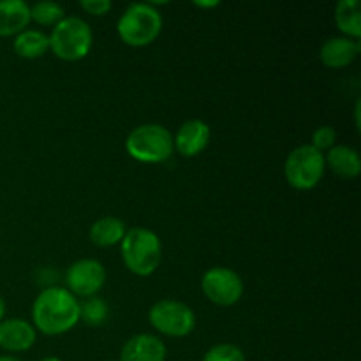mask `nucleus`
<instances>
[{
  "label": "nucleus",
  "mask_w": 361,
  "mask_h": 361,
  "mask_svg": "<svg viewBox=\"0 0 361 361\" xmlns=\"http://www.w3.org/2000/svg\"><path fill=\"white\" fill-rule=\"evenodd\" d=\"M35 328L46 335H62L80 321V302L66 288H48L32 305Z\"/></svg>",
  "instance_id": "obj_1"
},
{
  "label": "nucleus",
  "mask_w": 361,
  "mask_h": 361,
  "mask_svg": "<svg viewBox=\"0 0 361 361\" xmlns=\"http://www.w3.org/2000/svg\"><path fill=\"white\" fill-rule=\"evenodd\" d=\"M122 259L133 274L140 277L152 275L162 261V243L154 231L147 228L127 229L122 238Z\"/></svg>",
  "instance_id": "obj_2"
},
{
  "label": "nucleus",
  "mask_w": 361,
  "mask_h": 361,
  "mask_svg": "<svg viewBox=\"0 0 361 361\" xmlns=\"http://www.w3.org/2000/svg\"><path fill=\"white\" fill-rule=\"evenodd\" d=\"M162 30V16L150 2H134L127 6L116 23V32L129 46H147Z\"/></svg>",
  "instance_id": "obj_3"
},
{
  "label": "nucleus",
  "mask_w": 361,
  "mask_h": 361,
  "mask_svg": "<svg viewBox=\"0 0 361 361\" xmlns=\"http://www.w3.org/2000/svg\"><path fill=\"white\" fill-rule=\"evenodd\" d=\"M126 148L133 159L140 162H157L168 161L175 150L173 136L161 123H143L129 133L126 140Z\"/></svg>",
  "instance_id": "obj_4"
},
{
  "label": "nucleus",
  "mask_w": 361,
  "mask_h": 361,
  "mask_svg": "<svg viewBox=\"0 0 361 361\" xmlns=\"http://www.w3.org/2000/svg\"><path fill=\"white\" fill-rule=\"evenodd\" d=\"M48 37L51 51L67 62L87 56L94 41L90 25L80 16H66L60 20Z\"/></svg>",
  "instance_id": "obj_5"
},
{
  "label": "nucleus",
  "mask_w": 361,
  "mask_h": 361,
  "mask_svg": "<svg viewBox=\"0 0 361 361\" xmlns=\"http://www.w3.org/2000/svg\"><path fill=\"white\" fill-rule=\"evenodd\" d=\"M324 154L312 145H300L288 155L284 175L289 185L298 190L314 189L324 175Z\"/></svg>",
  "instance_id": "obj_6"
},
{
  "label": "nucleus",
  "mask_w": 361,
  "mask_h": 361,
  "mask_svg": "<svg viewBox=\"0 0 361 361\" xmlns=\"http://www.w3.org/2000/svg\"><path fill=\"white\" fill-rule=\"evenodd\" d=\"M152 326L168 337H185L196 326V314L178 300H161L148 312Z\"/></svg>",
  "instance_id": "obj_7"
},
{
  "label": "nucleus",
  "mask_w": 361,
  "mask_h": 361,
  "mask_svg": "<svg viewBox=\"0 0 361 361\" xmlns=\"http://www.w3.org/2000/svg\"><path fill=\"white\" fill-rule=\"evenodd\" d=\"M201 289L210 302L221 307H229L242 298L243 281L231 268L214 267L204 271L201 279Z\"/></svg>",
  "instance_id": "obj_8"
},
{
  "label": "nucleus",
  "mask_w": 361,
  "mask_h": 361,
  "mask_svg": "<svg viewBox=\"0 0 361 361\" xmlns=\"http://www.w3.org/2000/svg\"><path fill=\"white\" fill-rule=\"evenodd\" d=\"M106 270L97 259H80L67 268V291L74 296H94L104 288Z\"/></svg>",
  "instance_id": "obj_9"
},
{
  "label": "nucleus",
  "mask_w": 361,
  "mask_h": 361,
  "mask_svg": "<svg viewBox=\"0 0 361 361\" xmlns=\"http://www.w3.org/2000/svg\"><path fill=\"white\" fill-rule=\"evenodd\" d=\"M210 126L200 118L187 120L176 130V136L173 137L175 148L183 157H194L201 154L210 143Z\"/></svg>",
  "instance_id": "obj_10"
},
{
  "label": "nucleus",
  "mask_w": 361,
  "mask_h": 361,
  "mask_svg": "<svg viewBox=\"0 0 361 361\" xmlns=\"http://www.w3.org/2000/svg\"><path fill=\"white\" fill-rule=\"evenodd\" d=\"M166 353L168 351L161 338L150 334H140L123 344L120 361H164Z\"/></svg>",
  "instance_id": "obj_11"
},
{
  "label": "nucleus",
  "mask_w": 361,
  "mask_h": 361,
  "mask_svg": "<svg viewBox=\"0 0 361 361\" xmlns=\"http://www.w3.org/2000/svg\"><path fill=\"white\" fill-rule=\"evenodd\" d=\"M360 53V41L351 37H330L323 42L319 49L321 62L326 67L341 69V67L349 66L355 62V59Z\"/></svg>",
  "instance_id": "obj_12"
},
{
  "label": "nucleus",
  "mask_w": 361,
  "mask_h": 361,
  "mask_svg": "<svg viewBox=\"0 0 361 361\" xmlns=\"http://www.w3.org/2000/svg\"><path fill=\"white\" fill-rule=\"evenodd\" d=\"M35 342V328L25 319L0 321V348L11 353L27 351Z\"/></svg>",
  "instance_id": "obj_13"
},
{
  "label": "nucleus",
  "mask_w": 361,
  "mask_h": 361,
  "mask_svg": "<svg viewBox=\"0 0 361 361\" xmlns=\"http://www.w3.org/2000/svg\"><path fill=\"white\" fill-rule=\"evenodd\" d=\"M30 21V6L25 0H0V35H18Z\"/></svg>",
  "instance_id": "obj_14"
},
{
  "label": "nucleus",
  "mask_w": 361,
  "mask_h": 361,
  "mask_svg": "<svg viewBox=\"0 0 361 361\" xmlns=\"http://www.w3.org/2000/svg\"><path fill=\"white\" fill-rule=\"evenodd\" d=\"M324 162L342 178H355L361 171L360 154L348 145H334L324 155Z\"/></svg>",
  "instance_id": "obj_15"
},
{
  "label": "nucleus",
  "mask_w": 361,
  "mask_h": 361,
  "mask_svg": "<svg viewBox=\"0 0 361 361\" xmlns=\"http://www.w3.org/2000/svg\"><path fill=\"white\" fill-rule=\"evenodd\" d=\"M127 228L126 222L118 217H102L99 221H95L90 226V236L92 242L99 247H111L115 243L122 242V238L126 236Z\"/></svg>",
  "instance_id": "obj_16"
},
{
  "label": "nucleus",
  "mask_w": 361,
  "mask_h": 361,
  "mask_svg": "<svg viewBox=\"0 0 361 361\" xmlns=\"http://www.w3.org/2000/svg\"><path fill=\"white\" fill-rule=\"evenodd\" d=\"M14 51L23 59H39L49 49V37L42 30L25 28L14 37Z\"/></svg>",
  "instance_id": "obj_17"
},
{
  "label": "nucleus",
  "mask_w": 361,
  "mask_h": 361,
  "mask_svg": "<svg viewBox=\"0 0 361 361\" xmlns=\"http://www.w3.org/2000/svg\"><path fill=\"white\" fill-rule=\"evenodd\" d=\"M335 21L345 37L360 39L361 35V9L358 0H341L335 6Z\"/></svg>",
  "instance_id": "obj_18"
},
{
  "label": "nucleus",
  "mask_w": 361,
  "mask_h": 361,
  "mask_svg": "<svg viewBox=\"0 0 361 361\" xmlns=\"http://www.w3.org/2000/svg\"><path fill=\"white\" fill-rule=\"evenodd\" d=\"M66 18V9L55 0H41L30 6V20L41 25H56Z\"/></svg>",
  "instance_id": "obj_19"
},
{
  "label": "nucleus",
  "mask_w": 361,
  "mask_h": 361,
  "mask_svg": "<svg viewBox=\"0 0 361 361\" xmlns=\"http://www.w3.org/2000/svg\"><path fill=\"white\" fill-rule=\"evenodd\" d=\"M80 319H83L88 326H101L108 319V305L104 300L97 296H90L83 305H80Z\"/></svg>",
  "instance_id": "obj_20"
},
{
  "label": "nucleus",
  "mask_w": 361,
  "mask_h": 361,
  "mask_svg": "<svg viewBox=\"0 0 361 361\" xmlns=\"http://www.w3.org/2000/svg\"><path fill=\"white\" fill-rule=\"evenodd\" d=\"M203 361H247L242 349L235 344H217L207 351Z\"/></svg>",
  "instance_id": "obj_21"
},
{
  "label": "nucleus",
  "mask_w": 361,
  "mask_h": 361,
  "mask_svg": "<svg viewBox=\"0 0 361 361\" xmlns=\"http://www.w3.org/2000/svg\"><path fill=\"white\" fill-rule=\"evenodd\" d=\"M335 141H337V133H335L334 127L321 126L312 133V143L310 145H312L314 148H317L319 152H323L326 150V148L330 150L335 145Z\"/></svg>",
  "instance_id": "obj_22"
},
{
  "label": "nucleus",
  "mask_w": 361,
  "mask_h": 361,
  "mask_svg": "<svg viewBox=\"0 0 361 361\" xmlns=\"http://www.w3.org/2000/svg\"><path fill=\"white\" fill-rule=\"evenodd\" d=\"M80 6L83 7L87 13L101 16V14L108 13V11L111 9L113 4L111 0H80Z\"/></svg>",
  "instance_id": "obj_23"
},
{
  "label": "nucleus",
  "mask_w": 361,
  "mask_h": 361,
  "mask_svg": "<svg viewBox=\"0 0 361 361\" xmlns=\"http://www.w3.org/2000/svg\"><path fill=\"white\" fill-rule=\"evenodd\" d=\"M360 106L361 102L356 101V106H355V118H356V129L360 130Z\"/></svg>",
  "instance_id": "obj_24"
},
{
  "label": "nucleus",
  "mask_w": 361,
  "mask_h": 361,
  "mask_svg": "<svg viewBox=\"0 0 361 361\" xmlns=\"http://www.w3.org/2000/svg\"><path fill=\"white\" fill-rule=\"evenodd\" d=\"M196 6H200V7H215V6H219V2H217V0H212V2H196Z\"/></svg>",
  "instance_id": "obj_25"
},
{
  "label": "nucleus",
  "mask_w": 361,
  "mask_h": 361,
  "mask_svg": "<svg viewBox=\"0 0 361 361\" xmlns=\"http://www.w3.org/2000/svg\"><path fill=\"white\" fill-rule=\"evenodd\" d=\"M4 314H6V302H4V298L0 296V321H2Z\"/></svg>",
  "instance_id": "obj_26"
},
{
  "label": "nucleus",
  "mask_w": 361,
  "mask_h": 361,
  "mask_svg": "<svg viewBox=\"0 0 361 361\" xmlns=\"http://www.w3.org/2000/svg\"><path fill=\"white\" fill-rule=\"evenodd\" d=\"M0 361H23V360L16 358V356H0Z\"/></svg>",
  "instance_id": "obj_27"
},
{
  "label": "nucleus",
  "mask_w": 361,
  "mask_h": 361,
  "mask_svg": "<svg viewBox=\"0 0 361 361\" xmlns=\"http://www.w3.org/2000/svg\"><path fill=\"white\" fill-rule=\"evenodd\" d=\"M41 361H62V360L56 358V356H46V358H42Z\"/></svg>",
  "instance_id": "obj_28"
}]
</instances>
